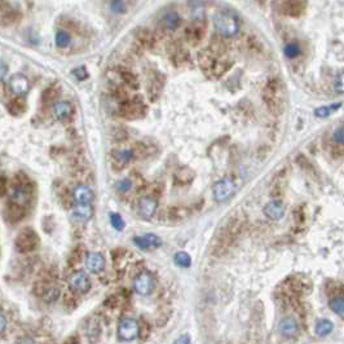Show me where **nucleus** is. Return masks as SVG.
<instances>
[{
    "mask_svg": "<svg viewBox=\"0 0 344 344\" xmlns=\"http://www.w3.org/2000/svg\"><path fill=\"white\" fill-rule=\"evenodd\" d=\"M199 65L210 78H220L230 69L232 61L227 55L225 48L220 43L214 41L199 55Z\"/></svg>",
    "mask_w": 344,
    "mask_h": 344,
    "instance_id": "1",
    "label": "nucleus"
},
{
    "mask_svg": "<svg viewBox=\"0 0 344 344\" xmlns=\"http://www.w3.org/2000/svg\"><path fill=\"white\" fill-rule=\"evenodd\" d=\"M263 100L267 109L274 115L282 114L286 104V88L279 78H272L266 83L263 88Z\"/></svg>",
    "mask_w": 344,
    "mask_h": 344,
    "instance_id": "2",
    "label": "nucleus"
},
{
    "mask_svg": "<svg viewBox=\"0 0 344 344\" xmlns=\"http://www.w3.org/2000/svg\"><path fill=\"white\" fill-rule=\"evenodd\" d=\"M242 229H243V220L239 216L229 218L227 223L223 225L220 233H219L215 249L218 251H223V250H227L228 247H230V245L241 234Z\"/></svg>",
    "mask_w": 344,
    "mask_h": 344,
    "instance_id": "3",
    "label": "nucleus"
},
{
    "mask_svg": "<svg viewBox=\"0 0 344 344\" xmlns=\"http://www.w3.org/2000/svg\"><path fill=\"white\" fill-rule=\"evenodd\" d=\"M215 30L219 35L225 38H232L237 35L241 30V21L238 16L232 10H222L218 12L214 18Z\"/></svg>",
    "mask_w": 344,
    "mask_h": 344,
    "instance_id": "4",
    "label": "nucleus"
},
{
    "mask_svg": "<svg viewBox=\"0 0 344 344\" xmlns=\"http://www.w3.org/2000/svg\"><path fill=\"white\" fill-rule=\"evenodd\" d=\"M237 189H238L237 181L233 177L227 176L223 177L222 180H219L218 183H215L214 188H212V194H214L216 202H225L235 194Z\"/></svg>",
    "mask_w": 344,
    "mask_h": 344,
    "instance_id": "5",
    "label": "nucleus"
},
{
    "mask_svg": "<svg viewBox=\"0 0 344 344\" xmlns=\"http://www.w3.org/2000/svg\"><path fill=\"white\" fill-rule=\"evenodd\" d=\"M119 113L120 115L126 119H140L147 113V105L140 97H136V99L128 100V101H123Z\"/></svg>",
    "mask_w": 344,
    "mask_h": 344,
    "instance_id": "6",
    "label": "nucleus"
},
{
    "mask_svg": "<svg viewBox=\"0 0 344 344\" xmlns=\"http://www.w3.org/2000/svg\"><path fill=\"white\" fill-rule=\"evenodd\" d=\"M14 243H16V247H17V250L20 252H30L37 249L39 243H40V241H39V237H38L34 229L26 228L22 229L18 233Z\"/></svg>",
    "mask_w": 344,
    "mask_h": 344,
    "instance_id": "7",
    "label": "nucleus"
},
{
    "mask_svg": "<svg viewBox=\"0 0 344 344\" xmlns=\"http://www.w3.org/2000/svg\"><path fill=\"white\" fill-rule=\"evenodd\" d=\"M140 334V325L133 318H123L118 325V337L120 341H135Z\"/></svg>",
    "mask_w": 344,
    "mask_h": 344,
    "instance_id": "8",
    "label": "nucleus"
},
{
    "mask_svg": "<svg viewBox=\"0 0 344 344\" xmlns=\"http://www.w3.org/2000/svg\"><path fill=\"white\" fill-rule=\"evenodd\" d=\"M206 33V26L205 22L202 20H195L193 21L191 25H188L187 29H185V39L189 44L197 45L201 43V40L203 39Z\"/></svg>",
    "mask_w": 344,
    "mask_h": 344,
    "instance_id": "9",
    "label": "nucleus"
},
{
    "mask_svg": "<svg viewBox=\"0 0 344 344\" xmlns=\"http://www.w3.org/2000/svg\"><path fill=\"white\" fill-rule=\"evenodd\" d=\"M133 289L139 295L147 297L154 290V277L148 270H143L139 273L133 281Z\"/></svg>",
    "mask_w": 344,
    "mask_h": 344,
    "instance_id": "10",
    "label": "nucleus"
},
{
    "mask_svg": "<svg viewBox=\"0 0 344 344\" xmlns=\"http://www.w3.org/2000/svg\"><path fill=\"white\" fill-rule=\"evenodd\" d=\"M69 286L70 289L76 291V293L85 294L88 293L91 289V279H89L88 274L83 270H75L69 277Z\"/></svg>",
    "mask_w": 344,
    "mask_h": 344,
    "instance_id": "11",
    "label": "nucleus"
},
{
    "mask_svg": "<svg viewBox=\"0 0 344 344\" xmlns=\"http://www.w3.org/2000/svg\"><path fill=\"white\" fill-rule=\"evenodd\" d=\"M26 212H28V206L21 205V203L10 201V199L8 201L5 208H4V216H5V220L9 223L21 222V220L26 216Z\"/></svg>",
    "mask_w": 344,
    "mask_h": 344,
    "instance_id": "12",
    "label": "nucleus"
},
{
    "mask_svg": "<svg viewBox=\"0 0 344 344\" xmlns=\"http://www.w3.org/2000/svg\"><path fill=\"white\" fill-rule=\"evenodd\" d=\"M9 89L12 93L16 95V97H24L30 89V82L24 74H14L9 79Z\"/></svg>",
    "mask_w": 344,
    "mask_h": 344,
    "instance_id": "13",
    "label": "nucleus"
},
{
    "mask_svg": "<svg viewBox=\"0 0 344 344\" xmlns=\"http://www.w3.org/2000/svg\"><path fill=\"white\" fill-rule=\"evenodd\" d=\"M133 158V154L131 150L127 149H115L113 150L110 154V159H112V167L115 171H120L126 167L127 164L130 163Z\"/></svg>",
    "mask_w": 344,
    "mask_h": 344,
    "instance_id": "14",
    "label": "nucleus"
},
{
    "mask_svg": "<svg viewBox=\"0 0 344 344\" xmlns=\"http://www.w3.org/2000/svg\"><path fill=\"white\" fill-rule=\"evenodd\" d=\"M157 208H158L157 198L152 197V195L143 197L139 201V205H137V211H139V215L143 219L153 218L154 214L157 212Z\"/></svg>",
    "mask_w": 344,
    "mask_h": 344,
    "instance_id": "15",
    "label": "nucleus"
},
{
    "mask_svg": "<svg viewBox=\"0 0 344 344\" xmlns=\"http://www.w3.org/2000/svg\"><path fill=\"white\" fill-rule=\"evenodd\" d=\"M281 5V12L283 14H286L289 17H299L304 13L307 3L306 1H298V0H287V1H282L279 3Z\"/></svg>",
    "mask_w": 344,
    "mask_h": 344,
    "instance_id": "16",
    "label": "nucleus"
},
{
    "mask_svg": "<svg viewBox=\"0 0 344 344\" xmlns=\"http://www.w3.org/2000/svg\"><path fill=\"white\" fill-rule=\"evenodd\" d=\"M264 215L269 220L273 222H278L283 218L285 215V205H283L282 201L279 199H273L269 203H267L266 207H264Z\"/></svg>",
    "mask_w": 344,
    "mask_h": 344,
    "instance_id": "17",
    "label": "nucleus"
},
{
    "mask_svg": "<svg viewBox=\"0 0 344 344\" xmlns=\"http://www.w3.org/2000/svg\"><path fill=\"white\" fill-rule=\"evenodd\" d=\"M133 242L141 250L158 249L162 245V239L157 234H153V233H148V234L136 237V238L133 239Z\"/></svg>",
    "mask_w": 344,
    "mask_h": 344,
    "instance_id": "18",
    "label": "nucleus"
},
{
    "mask_svg": "<svg viewBox=\"0 0 344 344\" xmlns=\"http://www.w3.org/2000/svg\"><path fill=\"white\" fill-rule=\"evenodd\" d=\"M105 258L100 252H89L85 256V267L92 273H100L105 269Z\"/></svg>",
    "mask_w": 344,
    "mask_h": 344,
    "instance_id": "19",
    "label": "nucleus"
},
{
    "mask_svg": "<svg viewBox=\"0 0 344 344\" xmlns=\"http://www.w3.org/2000/svg\"><path fill=\"white\" fill-rule=\"evenodd\" d=\"M73 198L76 205H91L93 201V191L87 185H78L73 191Z\"/></svg>",
    "mask_w": 344,
    "mask_h": 344,
    "instance_id": "20",
    "label": "nucleus"
},
{
    "mask_svg": "<svg viewBox=\"0 0 344 344\" xmlns=\"http://www.w3.org/2000/svg\"><path fill=\"white\" fill-rule=\"evenodd\" d=\"M279 331L281 334L285 338H295L299 333V326H298V322L294 320L293 317H286L281 321V325H279Z\"/></svg>",
    "mask_w": 344,
    "mask_h": 344,
    "instance_id": "21",
    "label": "nucleus"
},
{
    "mask_svg": "<svg viewBox=\"0 0 344 344\" xmlns=\"http://www.w3.org/2000/svg\"><path fill=\"white\" fill-rule=\"evenodd\" d=\"M53 114L58 120L66 122L73 114V105L69 101H57L53 105Z\"/></svg>",
    "mask_w": 344,
    "mask_h": 344,
    "instance_id": "22",
    "label": "nucleus"
},
{
    "mask_svg": "<svg viewBox=\"0 0 344 344\" xmlns=\"http://www.w3.org/2000/svg\"><path fill=\"white\" fill-rule=\"evenodd\" d=\"M163 88V78L159 73H153L152 78L149 79V97L152 101L159 97Z\"/></svg>",
    "mask_w": 344,
    "mask_h": 344,
    "instance_id": "23",
    "label": "nucleus"
},
{
    "mask_svg": "<svg viewBox=\"0 0 344 344\" xmlns=\"http://www.w3.org/2000/svg\"><path fill=\"white\" fill-rule=\"evenodd\" d=\"M180 24H181L180 16H179L176 12H174V10H170V12H167V13L164 14L163 17H162V28H163L164 30H167V31L176 30V29L180 26Z\"/></svg>",
    "mask_w": 344,
    "mask_h": 344,
    "instance_id": "24",
    "label": "nucleus"
},
{
    "mask_svg": "<svg viewBox=\"0 0 344 344\" xmlns=\"http://www.w3.org/2000/svg\"><path fill=\"white\" fill-rule=\"evenodd\" d=\"M7 109L12 115L20 116L26 112L28 106H26V103H25V100L22 97H14L8 103Z\"/></svg>",
    "mask_w": 344,
    "mask_h": 344,
    "instance_id": "25",
    "label": "nucleus"
},
{
    "mask_svg": "<svg viewBox=\"0 0 344 344\" xmlns=\"http://www.w3.org/2000/svg\"><path fill=\"white\" fill-rule=\"evenodd\" d=\"M194 179V172L191 170V168L184 167L179 170L175 175V181L176 184H179L180 187H185V185L191 184V181Z\"/></svg>",
    "mask_w": 344,
    "mask_h": 344,
    "instance_id": "26",
    "label": "nucleus"
},
{
    "mask_svg": "<svg viewBox=\"0 0 344 344\" xmlns=\"http://www.w3.org/2000/svg\"><path fill=\"white\" fill-rule=\"evenodd\" d=\"M137 43L143 48H150L153 47L154 41H155V38L152 31H149L148 29H141V30L137 33L136 35Z\"/></svg>",
    "mask_w": 344,
    "mask_h": 344,
    "instance_id": "27",
    "label": "nucleus"
},
{
    "mask_svg": "<svg viewBox=\"0 0 344 344\" xmlns=\"http://www.w3.org/2000/svg\"><path fill=\"white\" fill-rule=\"evenodd\" d=\"M92 207L91 205H76L74 207V218L78 219L79 222L87 223L92 218Z\"/></svg>",
    "mask_w": 344,
    "mask_h": 344,
    "instance_id": "28",
    "label": "nucleus"
},
{
    "mask_svg": "<svg viewBox=\"0 0 344 344\" xmlns=\"http://www.w3.org/2000/svg\"><path fill=\"white\" fill-rule=\"evenodd\" d=\"M119 74H120V78H122L123 82L126 83L128 87H131V88H133V89L139 88V79H137L136 75L133 74L131 70H127V69H120Z\"/></svg>",
    "mask_w": 344,
    "mask_h": 344,
    "instance_id": "29",
    "label": "nucleus"
},
{
    "mask_svg": "<svg viewBox=\"0 0 344 344\" xmlns=\"http://www.w3.org/2000/svg\"><path fill=\"white\" fill-rule=\"evenodd\" d=\"M334 329V325L330 320H320L317 321L316 327H314V331L318 337H326L333 331Z\"/></svg>",
    "mask_w": 344,
    "mask_h": 344,
    "instance_id": "30",
    "label": "nucleus"
},
{
    "mask_svg": "<svg viewBox=\"0 0 344 344\" xmlns=\"http://www.w3.org/2000/svg\"><path fill=\"white\" fill-rule=\"evenodd\" d=\"M333 145L338 153L344 152V126L337 128L333 133Z\"/></svg>",
    "mask_w": 344,
    "mask_h": 344,
    "instance_id": "31",
    "label": "nucleus"
},
{
    "mask_svg": "<svg viewBox=\"0 0 344 344\" xmlns=\"http://www.w3.org/2000/svg\"><path fill=\"white\" fill-rule=\"evenodd\" d=\"M56 45L58 48H68L70 41H72V38H70V34L68 31L65 30H58L56 33Z\"/></svg>",
    "mask_w": 344,
    "mask_h": 344,
    "instance_id": "32",
    "label": "nucleus"
},
{
    "mask_svg": "<svg viewBox=\"0 0 344 344\" xmlns=\"http://www.w3.org/2000/svg\"><path fill=\"white\" fill-rule=\"evenodd\" d=\"M171 56H172L175 64H184L188 60V53L180 45H176L174 49H171Z\"/></svg>",
    "mask_w": 344,
    "mask_h": 344,
    "instance_id": "33",
    "label": "nucleus"
},
{
    "mask_svg": "<svg viewBox=\"0 0 344 344\" xmlns=\"http://www.w3.org/2000/svg\"><path fill=\"white\" fill-rule=\"evenodd\" d=\"M133 184H135V181H132V177H124V179H122V180H119L116 183L115 188L116 191H118V193L126 194V193H128V191L132 189Z\"/></svg>",
    "mask_w": 344,
    "mask_h": 344,
    "instance_id": "34",
    "label": "nucleus"
},
{
    "mask_svg": "<svg viewBox=\"0 0 344 344\" xmlns=\"http://www.w3.org/2000/svg\"><path fill=\"white\" fill-rule=\"evenodd\" d=\"M174 260H175V263H176V266L181 267V268H189V267L191 266V255H189V254H187V252H184V251L177 252L176 255H175Z\"/></svg>",
    "mask_w": 344,
    "mask_h": 344,
    "instance_id": "35",
    "label": "nucleus"
},
{
    "mask_svg": "<svg viewBox=\"0 0 344 344\" xmlns=\"http://www.w3.org/2000/svg\"><path fill=\"white\" fill-rule=\"evenodd\" d=\"M58 92H60V89L56 88L55 85L48 87L44 92H43V101H44L45 104L53 103V101H56V99L58 97Z\"/></svg>",
    "mask_w": 344,
    "mask_h": 344,
    "instance_id": "36",
    "label": "nucleus"
},
{
    "mask_svg": "<svg viewBox=\"0 0 344 344\" xmlns=\"http://www.w3.org/2000/svg\"><path fill=\"white\" fill-rule=\"evenodd\" d=\"M330 308L338 316H344V297H337L330 302Z\"/></svg>",
    "mask_w": 344,
    "mask_h": 344,
    "instance_id": "37",
    "label": "nucleus"
},
{
    "mask_svg": "<svg viewBox=\"0 0 344 344\" xmlns=\"http://www.w3.org/2000/svg\"><path fill=\"white\" fill-rule=\"evenodd\" d=\"M283 52H285V55H286V57L289 58H297L298 56L300 55V47L298 43H289V44L285 45V49H283Z\"/></svg>",
    "mask_w": 344,
    "mask_h": 344,
    "instance_id": "38",
    "label": "nucleus"
},
{
    "mask_svg": "<svg viewBox=\"0 0 344 344\" xmlns=\"http://www.w3.org/2000/svg\"><path fill=\"white\" fill-rule=\"evenodd\" d=\"M109 5H110V9H112L114 13H118V14L126 13V10H127L126 1H122V0H114V1H110Z\"/></svg>",
    "mask_w": 344,
    "mask_h": 344,
    "instance_id": "39",
    "label": "nucleus"
},
{
    "mask_svg": "<svg viewBox=\"0 0 344 344\" xmlns=\"http://www.w3.org/2000/svg\"><path fill=\"white\" fill-rule=\"evenodd\" d=\"M341 106V104H338V105H331V106H322V108H318V109L316 110V114L318 118H326V116H329L333 112H335V110L338 109Z\"/></svg>",
    "mask_w": 344,
    "mask_h": 344,
    "instance_id": "40",
    "label": "nucleus"
},
{
    "mask_svg": "<svg viewBox=\"0 0 344 344\" xmlns=\"http://www.w3.org/2000/svg\"><path fill=\"white\" fill-rule=\"evenodd\" d=\"M110 224L113 225V228L119 232L124 229V222L119 214H110Z\"/></svg>",
    "mask_w": 344,
    "mask_h": 344,
    "instance_id": "41",
    "label": "nucleus"
},
{
    "mask_svg": "<svg viewBox=\"0 0 344 344\" xmlns=\"http://www.w3.org/2000/svg\"><path fill=\"white\" fill-rule=\"evenodd\" d=\"M44 298H45V300H48V302H53V300L57 299L58 298V289L57 287H48V289L45 290Z\"/></svg>",
    "mask_w": 344,
    "mask_h": 344,
    "instance_id": "42",
    "label": "nucleus"
},
{
    "mask_svg": "<svg viewBox=\"0 0 344 344\" xmlns=\"http://www.w3.org/2000/svg\"><path fill=\"white\" fill-rule=\"evenodd\" d=\"M335 91L338 93H344V72L339 73L335 79Z\"/></svg>",
    "mask_w": 344,
    "mask_h": 344,
    "instance_id": "43",
    "label": "nucleus"
},
{
    "mask_svg": "<svg viewBox=\"0 0 344 344\" xmlns=\"http://www.w3.org/2000/svg\"><path fill=\"white\" fill-rule=\"evenodd\" d=\"M73 75H74L75 78L78 79V80H84V79L88 76V74H87V70H85L84 68L75 69L74 72H73Z\"/></svg>",
    "mask_w": 344,
    "mask_h": 344,
    "instance_id": "44",
    "label": "nucleus"
},
{
    "mask_svg": "<svg viewBox=\"0 0 344 344\" xmlns=\"http://www.w3.org/2000/svg\"><path fill=\"white\" fill-rule=\"evenodd\" d=\"M174 344H191V337L188 334H183L177 338Z\"/></svg>",
    "mask_w": 344,
    "mask_h": 344,
    "instance_id": "45",
    "label": "nucleus"
},
{
    "mask_svg": "<svg viewBox=\"0 0 344 344\" xmlns=\"http://www.w3.org/2000/svg\"><path fill=\"white\" fill-rule=\"evenodd\" d=\"M7 191V180L3 176H0V198L3 197Z\"/></svg>",
    "mask_w": 344,
    "mask_h": 344,
    "instance_id": "46",
    "label": "nucleus"
},
{
    "mask_svg": "<svg viewBox=\"0 0 344 344\" xmlns=\"http://www.w3.org/2000/svg\"><path fill=\"white\" fill-rule=\"evenodd\" d=\"M5 329H7V318H5V316L0 312V334L4 333Z\"/></svg>",
    "mask_w": 344,
    "mask_h": 344,
    "instance_id": "47",
    "label": "nucleus"
},
{
    "mask_svg": "<svg viewBox=\"0 0 344 344\" xmlns=\"http://www.w3.org/2000/svg\"><path fill=\"white\" fill-rule=\"evenodd\" d=\"M7 73H8L7 64H5L4 61H0V80L7 75Z\"/></svg>",
    "mask_w": 344,
    "mask_h": 344,
    "instance_id": "48",
    "label": "nucleus"
},
{
    "mask_svg": "<svg viewBox=\"0 0 344 344\" xmlns=\"http://www.w3.org/2000/svg\"><path fill=\"white\" fill-rule=\"evenodd\" d=\"M20 344H34V342L31 341L30 338H24V339H21Z\"/></svg>",
    "mask_w": 344,
    "mask_h": 344,
    "instance_id": "49",
    "label": "nucleus"
}]
</instances>
